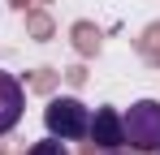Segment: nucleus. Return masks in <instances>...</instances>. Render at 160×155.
I'll return each mask as SVG.
<instances>
[{
  "label": "nucleus",
  "mask_w": 160,
  "mask_h": 155,
  "mask_svg": "<svg viewBox=\"0 0 160 155\" xmlns=\"http://www.w3.org/2000/svg\"><path fill=\"white\" fill-rule=\"evenodd\" d=\"M43 125H48V134L61 138V142H78V138H87L91 108L82 99H74V95H56V99H48V108H43Z\"/></svg>",
  "instance_id": "f257e3e1"
},
{
  "label": "nucleus",
  "mask_w": 160,
  "mask_h": 155,
  "mask_svg": "<svg viewBox=\"0 0 160 155\" xmlns=\"http://www.w3.org/2000/svg\"><path fill=\"white\" fill-rule=\"evenodd\" d=\"M126 125V142L134 151H160V99H138L130 112L121 116Z\"/></svg>",
  "instance_id": "f03ea898"
},
{
  "label": "nucleus",
  "mask_w": 160,
  "mask_h": 155,
  "mask_svg": "<svg viewBox=\"0 0 160 155\" xmlns=\"http://www.w3.org/2000/svg\"><path fill=\"white\" fill-rule=\"evenodd\" d=\"M87 138H91L100 151H121V147H126L121 112H117V108H95V116H91V125H87Z\"/></svg>",
  "instance_id": "7ed1b4c3"
},
{
  "label": "nucleus",
  "mask_w": 160,
  "mask_h": 155,
  "mask_svg": "<svg viewBox=\"0 0 160 155\" xmlns=\"http://www.w3.org/2000/svg\"><path fill=\"white\" fill-rule=\"evenodd\" d=\"M22 108H26V91H22V82H18L13 73H4V69H0V138L18 129Z\"/></svg>",
  "instance_id": "20e7f679"
},
{
  "label": "nucleus",
  "mask_w": 160,
  "mask_h": 155,
  "mask_svg": "<svg viewBox=\"0 0 160 155\" xmlns=\"http://www.w3.org/2000/svg\"><path fill=\"white\" fill-rule=\"evenodd\" d=\"M26 155H69V147H65L61 138H43V142H35Z\"/></svg>",
  "instance_id": "39448f33"
},
{
  "label": "nucleus",
  "mask_w": 160,
  "mask_h": 155,
  "mask_svg": "<svg viewBox=\"0 0 160 155\" xmlns=\"http://www.w3.org/2000/svg\"><path fill=\"white\" fill-rule=\"evenodd\" d=\"M104 155H117V151H104Z\"/></svg>",
  "instance_id": "423d86ee"
}]
</instances>
